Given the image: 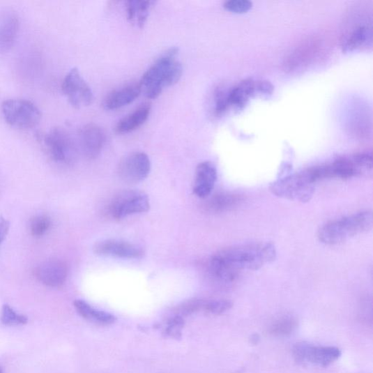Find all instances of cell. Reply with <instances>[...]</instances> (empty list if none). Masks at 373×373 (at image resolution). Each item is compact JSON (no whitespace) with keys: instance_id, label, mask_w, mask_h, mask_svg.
I'll return each instance as SVG.
<instances>
[{"instance_id":"8fae6325","label":"cell","mask_w":373,"mask_h":373,"mask_svg":"<svg viewBox=\"0 0 373 373\" xmlns=\"http://www.w3.org/2000/svg\"><path fill=\"white\" fill-rule=\"evenodd\" d=\"M97 255L124 259H138L144 255L142 249L130 243L116 239H107L96 243L93 248Z\"/></svg>"},{"instance_id":"d6986e66","label":"cell","mask_w":373,"mask_h":373,"mask_svg":"<svg viewBox=\"0 0 373 373\" xmlns=\"http://www.w3.org/2000/svg\"><path fill=\"white\" fill-rule=\"evenodd\" d=\"M74 306L77 313L85 319L98 326H107L116 320L115 316L105 312L97 310L82 300H76Z\"/></svg>"},{"instance_id":"f546056e","label":"cell","mask_w":373,"mask_h":373,"mask_svg":"<svg viewBox=\"0 0 373 373\" xmlns=\"http://www.w3.org/2000/svg\"><path fill=\"white\" fill-rule=\"evenodd\" d=\"M167 323L165 333L172 337H180L185 323L183 318L175 315L168 321Z\"/></svg>"},{"instance_id":"e0dca14e","label":"cell","mask_w":373,"mask_h":373,"mask_svg":"<svg viewBox=\"0 0 373 373\" xmlns=\"http://www.w3.org/2000/svg\"><path fill=\"white\" fill-rule=\"evenodd\" d=\"M20 29L18 15L12 11L0 14V52L10 50Z\"/></svg>"},{"instance_id":"484cf974","label":"cell","mask_w":373,"mask_h":373,"mask_svg":"<svg viewBox=\"0 0 373 373\" xmlns=\"http://www.w3.org/2000/svg\"><path fill=\"white\" fill-rule=\"evenodd\" d=\"M0 320L6 326H25L28 322L26 316L16 313L8 305L3 306Z\"/></svg>"},{"instance_id":"9a60e30c","label":"cell","mask_w":373,"mask_h":373,"mask_svg":"<svg viewBox=\"0 0 373 373\" xmlns=\"http://www.w3.org/2000/svg\"><path fill=\"white\" fill-rule=\"evenodd\" d=\"M37 275L40 281L45 285L51 287H59L68 279V267L61 259H50V261H47L39 266Z\"/></svg>"},{"instance_id":"3957f363","label":"cell","mask_w":373,"mask_h":373,"mask_svg":"<svg viewBox=\"0 0 373 373\" xmlns=\"http://www.w3.org/2000/svg\"><path fill=\"white\" fill-rule=\"evenodd\" d=\"M372 224L371 211H363L324 224L318 232V238L324 245H337L352 237L367 233Z\"/></svg>"},{"instance_id":"2e32d148","label":"cell","mask_w":373,"mask_h":373,"mask_svg":"<svg viewBox=\"0 0 373 373\" xmlns=\"http://www.w3.org/2000/svg\"><path fill=\"white\" fill-rule=\"evenodd\" d=\"M139 84H127L110 92L103 101L102 106L107 110H116L132 103L141 94Z\"/></svg>"},{"instance_id":"30bf717a","label":"cell","mask_w":373,"mask_h":373,"mask_svg":"<svg viewBox=\"0 0 373 373\" xmlns=\"http://www.w3.org/2000/svg\"><path fill=\"white\" fill-rule=\"evenodd\" d=\"M294 352L298 361L322 367L331 365L342 355V351L336 347H314L305 343L297 344Z\"/></svg>"},{"instance_id":"ffe728a7","label":"cell","mask_w":373,"mask_h":373,"mask_svg":"<svg viewBox=\"0 0 373 373\" xmlns=\"http://www.w3.org/2000/svg\"><path fill=\"white\" fill-rule=\"evenodd\" d=\"M241 200L240 195L232 192H219L207 200L205 208L211 213H223L238 206Z\"/></svg>"},{"instance_id":"5b68a950","label":"cell","mask_w":373,"mask_h":373,"mask_svg":"<svg viewBox=\"0 0 373 373\" xmlns=\"http://www.w3.org/2000/svg\"><path fill=\"white\" fill-rule=\"evenodd\" d=\"M150 207L147 194L139 190H129L119 192L112 199L108 206V214L113 219L120 220L148 212Z\"/></svg>"},{"instance_id":"8992f818","label":"cell","mask_w":373,"mask_h":373,"mask_svg":"<svg viewBox=\"0 0 373 373\" xmlns=\"http://www.w3.org/2000/svg\"><path fill=\"white\" fill-rule=\"evenodd\" d=\"M2 111L8 124L21 129L36 127L42 118L40 109L33 102L26 100H6L2 104Z\"/></svg>"},{"instance_id":"603a6c76","label":"cell","mask_w":373,"mask_h":373,"mask_svg":"<svg viewBox=\"0 0 373 373\" xmlns=\"http://www.w3.org/2000/svg\"><path fill=\"white\" fill-rule=\"evenodd\" d=\"M331 178L347 180L350 178L361 175L351 157H340L337 158L333 163L329 165Z\"/></svg>"},{"instance_id":"ba28073f","label":"cell","mask_w":373,"mask_h":373,"mask_svg":"<svg viewBox=\"0 0 373 373\" xmlns=\"http://www.w3.org/2000/svg\"><path fill=\"white\" fill-rule=\"evenodd\" d=\"M61 89L75 108L88 107L93 102L92 91L77 68L72 69L65 76Z\"/></svg>"},{"instance_id":"7a4b0ae2","label":"cell","mask_w":373,"mask_h":373,"mask_svg":"<svg viewBox=\"0 0 373 373\" xmlns=\"http://www.w3.org/2000/svg\"><path fill=\"white\" fill-rule=\"evenodd\" d=\"M178 50L172 47L162 54L143 75L139 83L141 91L149 99L154 100L163 91L176 84L182 77V63L177 60Z\"/></svg>"},{"instance_id":"7c38bea8","label":"cell","mask_w":373,"mask_h":373,"mask_svg":"<svg viewBox=\"0 0 373 373\" xmlns=\"http://www.w3.org/2000/svg\"><path fill=\"white\" fill-rule=\"evenodd\" d=\"M79 144L84 154L89 159H94L100 154L106 142L103 129L98 125L89 123L81 128Z\"/></svg>"},{"instance_id":"1f68e13d","label":"cell","mask_w":373,"mask_h":373,"mask_svg":"<svg viewBox=\"0 0 373 373\" xmlns=\"http://www.w3.org/2000/svg\"><path fill=\"white\" fill-rule=\"evenodd\" d=\"M252 7V3L249 0H230L224 3L225 10L236 13H245Z\"/></svg>"},{"instance_id":"cb8c5ba5","label":"cell","mask_w":373,"mask_h":373,"mask_svg":"<svg viewBox=\"0 0 373 373\" xmlns=\"http://www.w3.org/2000/svg\"><path fill=\"white\" fill-rule=\"evenodd\" d=\"M372 39V29L367 25L356 27L344 44L346 51L351 52L362 47Z\"/></svg>"},{"instance_id":"83f0119b","label":"cell","mask_w":373,"mask_h":373,"mask_svg":"<svg viewBox=\"0 0 373 373\" xmlns=\"http://www.w3.org/2000/svg\"><path fill=\"white\" fill-rule=\"evenodd\" d=\"M233 303L227 300H205L203 311L215 315L222 314L231 309Z\"/></svg>"},{"instance_id":"6da1fadb","label":"cell","mask_w":373,"mask_h":373,"mask_svg":"<svg viewBox=\"0 0 373 373\" xmlns=\"http://www.w3.org/2000/svg\"><path fill=\"white\" fill-rule=\"evenodd\" d=\"M277 254V250L272 243H258L222 250L210 259V262L240 273L243 270L261 269L275 261Z\"/></svg>"},{"instance_id":"4316f807","label":"cell","mask_w":373,"mask_h":373,"mask_svg":"<svg viewBox=\"0 0 373 373\" xmlns=\"http://www.w3.org/2000/svg\"><path fill=\"white\" fill-rule=\"evenodd\" d=\"M204 301L199 299H192L178 305L174 313L176 316L183 317L191 315L203 310Z\"/></svg>"},{"instance_id":"4fadbf2b","label":"cell","mask_w":373,"mask_h":373,"mask_svg":"<svg viewBox=\"0 0 373 373\" xmlns=\"http://www.w3.org/2000/svg\"><path fill=\"white\" fill-rule=\"evenodd\" d=\"M320 43L311 39L303 43L285 59L284 68L287 72H293L307 66L319 54Z\"/></svg>"},{"instance_id":"f1b7e54d","label":"cell","mask_w":373,"mask_h":373,"mask_svg":"<svg viewBox=\"0 0 373 373\" xmlns=\"http://www.w3.org/2000/svg\"><path fill=\"white\" fill-rule=\"evenodd\" d=\"M52 221L50 218L45 215L36 217L31 222V233L35 237H41L50 229Z\"/></svg>"},{"instance_id":"277c9868","label":"cell","mask_w":373,"mask_h":373,"mask_svg":"<svg viewBox=\"0 0 373 373\" xmlns=\"http://www.w3.org/2000/svg\"><path fill=\"white\" fill-rule=\"evenodd\" d=\"M271 191L280 198L300 202L310 201L315 190L314 183L305 170L287 176L273 183Z\"/></svg>"},{"instance_id":"d4e9b609","label":"cell","mask_w":373,"mask_h":373,"mask_svg":"<svg viewBox=\"0 0 373 373\" xmlns=\"http://www.w3.org/2000/svg\"><path fill=\"white\" fill-rule=\"evenodd\" d=\"M297 327V319L294 317L287 316L274 322L271 333L275 336H287L294 333Z\"/></svg>"},{"instance_id":"52a82bcc","label":"cell","mask_w":373,"mask_h":373,"mask_svg":"<svg viewBox=\"0 0 373 373\" xmlns=\"http://www.w3.org/2000/svg\"><path fill=\"white\" fill-rule=\"evenodd\" d=\"M48 154L57 163L70 165L73 161L76 148L70 135L62 128L56 127L43 137Z\"/></svg>"},{"instance_id":"7402d4cb","label":"cell","mask_w":373,"mask_h":373,"mask_svg":"<svg viewBox=\"0 0 373 373\" xmlns=\"http://www.w3.org/2000/svg\"><path fill=\"white\" fill-rule=\"evenodd\" d=\"M154 1L126 2L127 17L130 22L142 28L147 22L151 10L154 7Z\"/></svg>"},{"instance_id":"9c48e42d","label":"cell","mask_w":373,"mask_h":373,"mask_svg":"<svg viewBox=\"0 0 373 373\" xmlns=\"http://www.w3.org/2000/svg\"><path fill=\"white\" fill-rule=\"evenodd\" d=\"M151 163L149 155L135 152L125 156L120 162L119 174L128 184H137L146 179L151 172Z\"/></svg>"},{"instance_id":"44dd1931","label":"cell","mask_w":373,"mask_h":373,"mask_svg":"<svg viewBox=\"0 0 373 373\" xmlns=\"http://www.w3.org/2000/svg\"><path fill=\"white\" fill-rule=\"evenodd\" d=\"M255 93V81L248 79L241 81L229 93V107L242 108Z\"/></svg>"},{"instance_id":"5bb4252c","label":"cell","mask_w":373,"mask_h":373,"mask_svg":"<svg viewBox=\"0 0 373 373\" xmlns=\"http://www.w3.org/2000/svg\"><path fill=\"white\" fill-rule=\"evenodd\" d=\"M218 172L215 166L209 161L199 164L195 174L193 192L201 199L208 198L214 189Z\"/></svg>"},{"instance_id":"4dcf8cb0","label":"cell","mask_w":373,"mask_h":373,"mask_svg":"<svg viewBox=\"0 0 373 373\" xmlns=\"http://www.w3.org/2000/svg\"><path fill=\"white\" fill-rule=\"evenodd\" d=\"M229 93L225 92L221 89H218L216 91L215 94V112L216 115L220 116L229 109Z\"/></svg>"},{"instance_id":"e575fe53","label":"cell","mask_w":373,"mask_h":373,"mask_svg":"<svg viewBox=\"0 0 373 373\" xmlns=\"http://www.w3.org/2000/svg\"><path fill=\"white\" fill-rule=\"evenodd\" d=\"M0 373H3L1 369H0Z\"/></svg>"},{"instance_id":"d6a6232c","label":"cell","mask_w":373,"mask_h":373,"mask_svg":"<svg viewBox=\"0 0 373 373\" xmlns=\"http://www.w3.org/2000/svg\"><path fill=\"white\" fill-rule=\"evenodd\" d=\"M273 91V86L268 81H255V93L269 95Z\"/></svg>"},{"instance_id":"836d02e7","label":"cell","mask_w":373,"mask_h":373,"mask_svg":"<svg viewBox=\"0 0 373 373\" xmlns=\"http://www.w3.org/2000/svg\"><path fill=\"white\" fill-rule=\"evenodd\" d=\"M10 229L9 222L3 217H0V245L7 237Z\"/></svg>"},{"instance_id":"ac0fdd59","label":"cell","mask_w":373,"mask_h":373,"mask_svg":"<svg viewBox=\"0 0 373 373\" xmlns=\"http://www.w3.org/2000/svg\"><path fill=\"white\" fill-rule=\"evenodd\" d=\"M151 112V104L144 103L135 111L122 119L116 125L118 134H128L135 131L148 121Z\"/></svg>"}]
</instances>
